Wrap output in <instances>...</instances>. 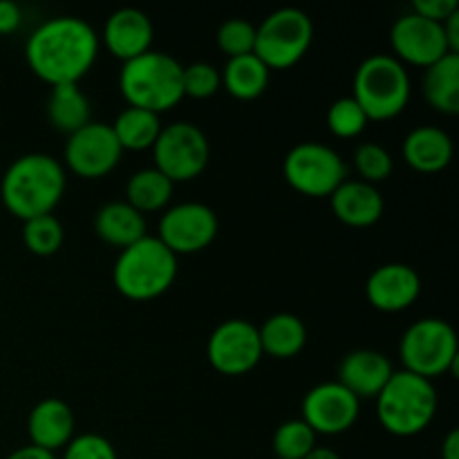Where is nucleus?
Segmentation results:
<instances>
[{
  "label": "nucleus",
  "instance_id": "obj_1",
  "mask_svg": "<svg viewBox=\"0 0 459 459\" xmlns=\"http://www.w3.org/2000/svg\"><path fill=\"white\" fill-rule=\"evenodd\" d=\"M97 52V31L76 16H54L40 22L25 45L27 63L49 85L79 83L92 67Z\"/></svg>",
  "mask_w": 459,
  "mask_h": 459
},
{
  "label": "nucleus",
  "instance_id": "obj_2",
  "mask_svg": "<svg viewBox=\"0 0 459 459\" xmlns=\"http://www.w3.org/2000/svg\"><path fill=\"white\" fill-rule=\"evenodd\" d=\"M65 193V170L45 152H27L7 166L0 195L13 215L25 220L52 213Z\"/></svg>",
  "mask_w": 459,
  "mask_h": 459
},
{
  "label": "nucleus",
  "instance_id": "obj_3",
  "mask_svg": "<svg viewBox=\"0 0 459 459\" xmlns=\"http://www.w3.org/2000/svg\"><path fill=\"white\" fill-rule=\"evenodd\" d=\"M182 72L184 65L178 58L160 49H148L124 63L119 88L130 106L160 115L184 97Z\"/></svg>",
  "mask_w": 459,
  "mask_h": 459
},
{
  "label": "nucleus",
  "instance_id": "obj_4",
  "mask_svg": "<svg viewBox=\"0 0 459 459\" xmlns=\"http://www.w3.org/2000/svg\"><path fill=\"white\" fill-rule=\"evenodd\" d=\"M178 276V255L155 236H143L117 255L112 281L133 300H151L164 294Z\"/></svg>",
  "mask_w": 459,
  "mask_h": 459
},
{
  "label": "nucleus",
  "instance_id": "obj_5",
  "mask_svg": "<svg viewBox=\"0 0 459 459\" xmlns=\"http://www.w3.org/2000/svg\"><path fill=\"white\" fill-rule=\"evenodd\" d=\"M437 411V390L433 381L415 372H393L377 394V417L388 433L411 437L429 429Z\"/></svg>",
  "mask_w": 459,
  "mask_h": 459
},
{
  "label": "nucleus",
  "instance_id": "obj_6",
  "mask_svg": "<svg viewBox=\"0 0 459 459\" xmlns=\"http://www.w3.org/2000/svg\"><path fill=\"white\" fill-rule=\"evenodd\" d=\"M352 97L368 119H393L408 106L411 76L399 58L390 54H372L354 74Z\"/></svg>",
  "mask_w": 459,
  "mask_h": 459
},
{
  "label": "nucleus",
  "instance_id": "obj_7",
  "mask_svg": "<svg viewBox=\"0 0 459 459\" xmlns=\"http://www.w3.org/2000/svg\"><path fill=\"white\" fill-rule=\"evenodd\" d=\"M399 357L408 372L430 381L433 377L457 372L459 345L455 330L442 318H420L403 332Z\"/></svg>",
  "mask_w": 459,
  "mask_h": 459
},
{
  "label": "nucleus",
  "instance_id": "obj_8",
  "mask_svg": "<svg viewBox=\"0 0 459 459\" xmlns=\"http://www.w3.org/2000/svg\"><path fill=\"white\" fill-rule=\"evenodd\" d=\"M314 39L312 18L299 7H281L255 27L254 54L272 70L291 67L305 56Z\"/></svg>",
  "mask_w": 459,
  "mask_h": 459
},
{
  "label": "nucleus",
  "instance_id": "obj_9",
  "mask_svg": "<svg viewBox=\"0 0 459 459\" xmlns=\"http://www.w3.org/2000/svg\"><path fill=\"white\" fill-rule=\"evenodd\" d=\"M152 152L155 169L175 184L197 178L206 169L211 146L200 126L191 121H175L170 126H161L160 137L152 143Z\"/></svg>",
  "mask_w": 459,
  "mask_h": 459
},
{
  "label": "nucleus",
  "instance_id": "obj_10",
  "mask_svg": "<svg viewBox=\"0 0 459 459\" xmlns=\"http://www.w3.org/2000/svg\"><path fill=\"white\" fill-rule=\"evenodd\" d=\"M285 178L296 191L312 197L332 195L343 179L348 169L339 152L321 142L296 143L285 157Z\"/></svg>",
  "mask_w": 459,
  "mask_h": 459
},
{
  "label": "nucleus",
  "instance_id": "obj_11",
  "mask_svg": "<svg viewBox=\"0 0 459 459\" xmlns=\"http://www.w3.org/2000/svg\"><path fill=\"white\" fill-rule=\"evenodd\" d=\"M218 236V215L202 202H182L164 211L160 220V240L179 254H195Z\"/></svg>",
  "mask_w": 459,
  "mask_h": 459
},
{
  "label": "nucleus",
  "instance_id": "obj_12",
  "mask_svg": "<svg viewBox=\"0 0 459 459\" xmlns=\"http://www.w3.org/2000/svg\"><path fill=\"white\" fill-rule=\"evenodd\" d=\"M206 352L211 366L222 375H245L263 359L258 327L245 318H229L213 330Z\"/></svg>",
  "mask_w": 459,
  "mask_h": 459
},
{
  "label": "nucleus",
  "instance_id": "obj_13",
  "mask_svg": "<svg viewBox=\"0 0 459 459\" xmlns=\"http://www.w3.org/2000/svg\"><path fill=\"white\" fill-rule=\"evenodd\" d=\"M124 148L117 142L110 124L90 121L76 133L67 134L65 164L81 178H103L121 160Z\"/></svg>",
  "mask_w": 459,
  "mask_h": 459
},
{
  "label": "nucleus",
  "instance_id": "obj_14",
  "mask_svg": "<svg viewBox=\"0 0 459 459\" xmlns=\"http://www.w3.org/2000/svg\"><path fill=\"white\" fill-rule=\"evenodd\" d=\"M390 43L397 52L399 61H408L412 65L429 67L451 54L442 22L430 21L415 12H408L394 21L390 31Z\"/></svg>",
  "mask_w": 459,
  "mask_h": 459
},
{
  "label": "nucleus",
  "instance_id": "obj_15",
  "mask_svg": "<svg viewBox=\"0 0 459 459\" xmlns=\"http://www.w3.org/2000/svg\"><path fill=\"white\" fill-rule=\"evenodd\" d=\"M361 402L339 381L318 384L305 394L303 421L323 435L345 433L357 421Z\"/></svg>",
  "mask_w": 459,
  "mask_h": 459
},
{
  "label": "nucleus",
  "instance_id": "obj_16",
  "mask_svg": "<svg viewBox=\"0 0 459 459\" xmlns=\"http://www.w3.org/2000/svg\"><path fill=\"white\" fill-rule=\"evenodd\" d=\"M421 291V278L411 264L388 263L377 267L366 282L368 300L381 312L411 307Z\"/></svg>",
  "mask_w": 459,
  "mask_h": 459
},
{
  "label": "nucleus",
  "instance_id": "obj_17",
  "mask_svg": "<svg viewBox=\"0 0 459 459\" xmlns=\"http://www.w3.org/2000/svg\"><path fill=\"white\" fill-rule=\"evenodd\" d=\"M152 34H155L152 21L137 7L117 9L103 25V43H106L108 52L124 63L148 52Z\"/></svg>",
  "mask_w": 459,
  "mask_h": 459
},
{
  "label": "nucleus",
  "instance_id": "obj_18",
  "mask_svg": "<svg viewBox=\"0 0 459 459\" xmlns=\"http://www.w3.org/2000/svg\"><path fill=\"white\" fill-rule=\"evenodd\" d=\"M393 363L375 350H354L345 354L339 366V384L345 385L354 397L377 399L393 377Z\"/></svg>",
  "mask_w": 459,
  "mask_h": 459
},
{
  "label": "nucleus",
  "instance_id": "obj_19",
  "mask_svg": "<svg viewBox=\"0 0 459 459\" xmlns=\"http://www.w3.org/2000/svg\"><path fill=\"white\" fill-rule=\"evenodd\" d=\"M330 200L336 218L350 227H370L384 213L379 188L363 179H343Z\"/></svg>",
  "mask_w": 459,
  "mask_h": 459
},
{
  "label": "nucleus",
  "instance_id": "obj_20",
  "mask_svg": "<svg viewBox=\"0 0 459 459\" xmlns=\"http://www.w3.org/2000/svg\"><path fill=\"white\" fill-rule=\"evenodd\" d=\"M31 444L45 451H56L74 437V415L63 399L49 397L34 406L27 420Z\"/></svg>",
  "mask_w": 459,
  "mask_h": 459
},
{
  "label": "nucleus",
  "instance_id": "obj_21",
  "mask_svg": "<svg viewBox=\"0 0 459 459\" xmlns=\"http://www.w3.org/2000/svg\"><path fill=\"white\" fill-rule=\"evenodd\" d=\"M403 160L421 173H437L453 160V139L437 126H417L403 139Z\"/></svg>",
  "mask_w": 459,
  "mask_h": 459
},
{
  "label": "nucleus",
  "instance_id": "obj_22",
  "mask_svg": "<svg viewBox=\"0 0 459 459\" xmlns=\"http://www.w3.org/2000/svg\"><path fill=\"white\" fill-rule=\"evenodd\" d=\"M94 231L101 240L112 247H119V249H126L148 236L143 213H139L126 200L106 202L94 215Z\"/></svg>",
  "mask_w": 459,
  "mask_h": 459
},
{
  "label": "nucleus",
  "instance_id": "obj_23",
  "mask_svg": "<svg viewBox=\"0 0 459 459\" xmlns=\"http://www.w3.org/2000/svg\"><path fill=\"white\" fill-rule=\"evenodd\" d=\"M424 97L435 110L444 115L459 112V54L451 52L437 63L426 67L424 74Z\"/></svg>",
  "mask_w": 459,
  "mask_h": 459
},
{
  "label": "nucleus",
  "instance_id": "obj_24",
  "mask_svg": "<svg viewBox=\"0 0 459 459\" xmlns=\"http://www.w3.org/2000/svg\"><path fill=\"white\" fill-rule=\"evenodd\" d=\"M260 345H263V354L276 359H290L296 357L300 350L307 343V330L305 323L294 314H273L269 316L263 325L258 327Z\"/></svg>",
  "mask_w": 459,
  "mask_h": 459
},
{
  "label": "nucleus",
  "instance_id": "obj_25",
  "mask_svg": "<svg viewBox=\"0 0 459 459\" xmlns=\"http://www.w3.org/2000/svg\"><path fill=\"white\" fill-rule=\"evenodd\" d=\"M48 117L58 133H76L90 124V101L79 83L52 85L48 97Z\"/></svg>",
  "mask_w": 459,
  "mask_h": 459
},
{
  "label": "nucleus",
  "instance_id": "obj_26",
  "mask_svg": "<svg viewBox=\"0 0 459 459\" xmlns=\"http://www.w3.org/2000/svg\"><path fill=\"white\" fill-rule=\"evenodd\" d=\"M220 76H222L224 88L233 97L249 101L267 90L269 67L255 54H242V56L229 58Z\"/></svg>",
  "mask_w": 459,
  "mask_h": 459
},
{
  "label": "nucleus",
  "instance_id": "obj_27",
  "mask_svg": "<svg viewBox=\"0 0 459 459\" xmlns=\"http://www.w3.org/2000/svg\"><path fill=\"white\" fill-rule=\"evenodd\" d=\"M112 133H115L117 142L124 151H146L152 148L155 139L161 133V121L160 115L143 108L128 106L117 115Z\"/></svg>",
  "mask_w": 459,
  "mask_h": 459
},
{
  "label": "nucleus",
  "instance_id": "obj_28",
  "mask_svg": "<svg viewBox=\"0 0 459 459\" xmlns=\"http://www.w3.org/2000/svg\"><path fill=\"white\" fill-rule=\"evenodd\" d=\"M170 197H173V182L155 166L137 170L126 184V202L134 206L139 213L164 209Z\"/></svg>",
  "mask_w": 459,
  "mask_h": 459
},
{
  "label": "nucleus",
  "instance_id": "obj_29",
  "mask_svg": "<svg viewBox=\"0 0 459 459\" xmlns=\"http://www.w3.org/2000/svg\"><path fill=\"white\" fill-rule=\"evenodd\" d=\"M63 238H65V231H63L61 220L54 218L52 213L25 220V224H22L25 247L36 255L56 254L63 245Z\"/></svg>",
  "mask_w": 459,
  "mask_h": 459
},
{
  "label": "nucleus",
  "instance_id": "obj_30",
  "mask_svg": "<svg viewBox=\"0 0 459 459\" xmlns=\"http://www.w3.org/2000/svg\"><path fill=\"white\" fill-rule=\"evenodd\" d=\"M316 446V433L303 420H290L273 433L276 459H303Z\"/></svg>",
  "mask_w": 459,
  "mask_h": 459
},
{
  "label": "nucleus",
  "instance_id": "obj_31",
  "mask_svg": "<svg viewBox=\"0 0 459 459\" xmlns=\"http://www.w3.org/2000/svg\"><path fill=\"white\" fill-rule=\"evenodd\" d=\"M368 117L363 112V108L354 101V97H341L327 108V128L336 134V137H357L366 130Z\"/></svg>",
  "mask_w": 459,
  "mask_h": 459
},
{
  "label": "nucleus",
  "instance_id": "obj_32",
  "mask_svg": "<svg viewBox=\"0 0 459 459\" xmlns=\"http://www.w3.org/2000/svg\"><path fill=\"white\" fill-rule=\"evenodd\" d=\"M393 155L388 152V148H384L377 142H366L361 146H357L354 151V169L359 170L363 182L377 184L388 179V175L393 173Z\"/></svg>",
  "mask_w": 459,
  "mask_h": 459
},
{
  "label": "nucleus",
  "instance_id": "obj_33",
  "mask_svg": "<svg viewBox=\"0 0 459 459\" xmlns=\"http://www.w3.org/2000/svg\"><path fill=\"white\" fill-rule=\"evenodd\" d=\"M218 45L229 58L254 54L255 25L245 18H229L218 30Z\"/></svg>",
  "mask_w": 459,
  "mask_h": 459
},
{
  "label": "nucleus",
  "instance_id": "obj_34",
  "mask_svg": "<svg viewBox=\"0 0 459 459\" xmlns=\"http://www.w3.org/2000/svg\"><path fill=\"white\" fill-rule=\"evenodd\" d=\"M182 83H184V97L206 99V97H213V94L218 92L220 85H222V76H220L218 67H213L211 63L197 61L184 67Z\"/></svg>",
  "mask_w": 459,
  "mask_h": 459
},
{
  "label": "nucleus",
  "instance_id": "obj_35",
  "mask_svg": "<svg viewBox=\"0 0 459 459\" xmlns=\"http://www.w3.org/2000/svg\"><path fill=\"white\" fill-rule=\"evenodd\" d=\"M63 459H119L115 446L106 437L97 433H83L79 437H72L65 446Z\"/></svg>",
  "mask_w": 459,
  "mask_h": 459
},
{
  "label": "nucleus",
  "instance_id": "obj_36",
  "mask_svg": "<svg viewBox=\"0 0 459 459\" xmlns=\"http://www.w3.org/2000/svg\"><path fill=\"white\" fill-rule=\"evenodd\" d=\"M457 0H415V3H412V12L437 22L446 21L451 13L457 12Z\"/></svg>",
  "mask_w": 459,
  "mask_h": 459
},
{
  "label": "nucleus",
  "instance_id": "obj_37",
  "mask_svg": "<svg viewBox=\"0 0 459 459\" xmlns=\"http://www.w3.org/2000/svg\"><path fill=\"white\" fill-rule=\"evenodd\" d=\"M21 25V7L13 0H0V34L18 30Z\"/></svg>",
  "mask_w": 459,
  "mask_h": 459
},
{
  "label": "nucleus",
  "instance_id": "obj_38",
  "mask_svg": "<svg viewBox=\"0 0 459 459\" xmlns=\"http://www.w3.org/2000/svg\"><path fill=\"white\" fill-rule=\"evenodd\" d=\"M444 27V34H446V40H448V48H451V52L459 54V9L455 13H451V16L446 18V21L442 22Z\"/></svg>",
  "mask_w": 459,
  "mask_h": 459
},
{
  "label": "nucleus",
  "instance_id": "obj_39",
  "mask_svg": "<svg viewBox=\"0 0 459 459\" xmlns=\"http://www.w3.org/2000/svg\"><path fill=\"white\" fill-rule=\"evenodd\" d=\"M7 459H56V455H54L52 451H45V448L30 444V446L16 448L12 455H7Z\"/></svg>",
  "mask_w": 459,
  "mask_h": 459
},
{
  "label": "nucleus",
  "instance_id": "obj_40",
  "mask_svg": "<svg viewBox=\"0 0 459 459\" xmlns=\"http://www.w3.org/2000/svg\"><path fill=\"white\" fill-rule=\"evenodd\" d=\"M442 459H459V430L453 429L442 444Z\"/></svg>",
  "mask_w": 459,
  "mask_h": 459
},
{
  "label": "nucleus",
  "instance_id": "obj_41",
  "mask_svg": "<svg viewBox=\"0 0 459 459\" xmlns=\"http://www.w3.org/2000/svg\"><path fill=\"white\" fill-rule=\"evenodd\" d=\"M303 459H341L339 455H336L332 448H325V446H314L312 451L307 453Z\"/></svg>",
  "mask_w": 459,
  "mask_h": 459
}]
</instances>
